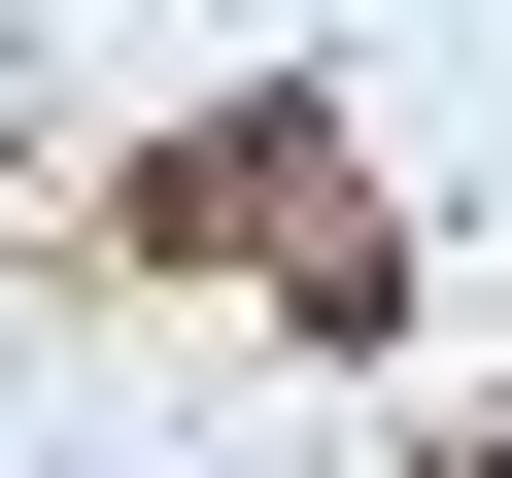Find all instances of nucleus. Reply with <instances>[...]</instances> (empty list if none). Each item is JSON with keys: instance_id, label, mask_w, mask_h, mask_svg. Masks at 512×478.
Instances as JSON below:
<instances>
[{"instance_id": "f257e3e1", "label": "nucleus", "mask_w": 512, "mask_h": 478, "mask_svg": "<svg viewBox=\"0 0 512 478\" xmlns=\"http://www.w3.org/2000/svg\"><path fill=\"white\" fill-rule=\"evenodd\" d=\"M137 239H171V274H274L308 342H376V308H410V239H376V171H342L308 103H239V137H171V171H137Z\"/></svg>"}]
</instances>
